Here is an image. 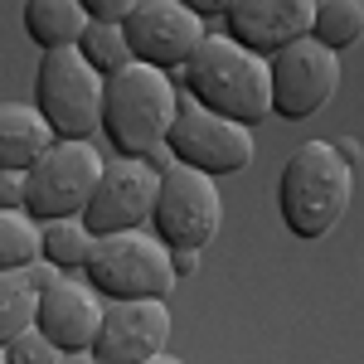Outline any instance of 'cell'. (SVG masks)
<instances>
[{"instance_id": "cell-9", "label": "cell", "mask_w": 364, "mask_h": 364, "mask_svg": "<svg viewBox=\"0 0 364 364\" xmlns=\"http://www.w3.org/2000/svg\"><path fill=\"white\" fill-rule=\"evenodd\" d=\"M122 29H127V44H132V63L161 68L170 78L204 44V20L185 0H136V10L127 15Z\"/></svg>"}, {"instance_id": "cell-4", "label": "cell", "mask_w": 364, "mask_h": 364, "mask_svg": "<svg viewBox=\"0 0 364 364\" xmlns=\"http://www.w3.org/2000/svg\"><path fill=\"white\" fill-rule=\"evenodd\" d=\"M83 277L102 301H166L175 291V282H180L175 262H170V248L151 228L97 238Z\"/></svg>"}, {"instance_id": "cell-13", "label": "cell", "mask_w": 364, "mask_h": 364, "mask_svg": "<svg viewBox=\"0 0 364 364\" xmlns=\"http://www.w3.org/2000/svg\"><path fill=\"white\" fill-rule=\"evenodd\" d=\"M166 340H170L166 301H107L87 355L97 364H146L156 355H166Z\"/></svg>"}, {"instance_id": "cell-23", "label": "cell", "mask_w": 364, "mask_h": 364, "mask_svg": "<svg viewBox=\"0 0 364 364\" xmlns=\"http://www.w3.org/2000/svg\"><path fill=\"white\" fill-rule=\"evenodd\" d=\"M92 25H127V15L136 10V0H83Z\"/></svg>"}, {"instance_id": "cell-29", "label": "cell", "mask_w": 364, "mask_h": 364, "mask_svg": "<svg viewBox=\"0 0 364 364\" xmlns=\"http://www.w3.org/2000/svg\"><path fill=\"white\" fill-rule=\"evenodd\" d=\"M0 364H10V360H5V350H0Z\"/></svg>"}, {"instance_id": "cell-26", "label": "cell", "mask_w": 364, "mask_h": 364, "mask_svg": "<svg viewBox=\"0 0 364 364\" xmlns=\"http://www.w3.org/2000/svg\"><path fill=\"white\" fill-rule=\"evenodd\" d=\"M185 5L195 10L199 20H204V15H224V10H228V0H185Z\"/></svg>"}, {"instance_id": "cell-14", "label": "cell", "mask_w": 364, "mask_h": 364, "mask_svg": "<svg viewBox=\"0 0 364 364\" xmlns=\"http://www.w3.org/2000/svg\"><path fill=\"white\" fill-rule=\"evenodd\" d=\"M34 326L54 340L63 355H87L92 340H97V326H102V296L78 277H54L39 287V316Z\"/></svg>"}, {"instance_id": "cell-20", "label": "cell", "mask_w": 364, "mask_h": 364, "mask_svg": "<svg viewBox=\"0 0 364 364\" xmlns=\"http://www.w3.org/2000/svg\"><path fill=\"white\" fill-rule=\"evenodd\" d=\"M39 262V224L25 209H0V272H20Z\"/></svg>"}, {"instance_id": "cell-6", "label": "cell", "mask_w": 364, "mask_h": 364, "mask_svg": "<svg viewBox=\"0 0 364 364\" xmlns=\"http://www.w3.org/2000/svg\"><path fill=\"white\" fill-rule=\"evenodd\" d=\"M102 166L107 161L92 141H54L25 175V214L39 228L58 219H83L102 180Z\"/></svg>"}, {"instance_id": "cell-7", "label": "cell", "mask_w": 364, "mask_h": 364, "mask_svg": "<svg viewBox=\"0 0 364 364\" xmlns=\"http://www.w3.org/2000/svg\"><path fill=\"white\" fill-rule=\"evenodd\" d=\"M166 151L175 166L224 180V175H243L252 166L257 141H252V127H238L219 112H204L195 97L180 92V112H175V127L166 136Z\"/></svg>"}, {"instance_id": "cell-11", "label": "cell", "mask_w": 364, "mask_h": 364, "mask_svg": "<svg viewBox=\"0 0 364 364\" xmlns=\"http://www.w3.org/2000/svg\"><path fill=\"white\" fill-rule=\"evenodd\" d=\"M267 78H272V112L287 122L316 117L340 87V54L321 49L316 39H301L291 49L267 58Z\"/></svg>"}, {"instance_id": "cell-28", "label": "cell", "mask_w": 364, "mask_h": 364, "mask_svg": "<svg viewBox=\"0 0 364 364\" xmlns=\"http://www.w3.org/2000/svg\"><path fill=\"white\" fill-rule=\"evenodd\" d=\"M146 364H185V360H175V355H156V360H146Z\"/></svg>"}, {"instance_id": "cell-17", "label": "cell", "mask_w": 364, "mask_h": 364, "mask_svg": "<svg viewBox=\"0 0 364 364\" xmlns=\"http://www.w3.org/2000/svg\"><path fill=\"white\" fill-rule=\"evenodd\" d=\"M25 34L44 49V54L78 49L83 34H87L83 0H29L25 5Z\"/></svg>"}, {"instance_id": "cell-19", "label": "cell", "mask_w": 364, "mask_h": 364, "mask_svg": "<svg viewBox=\"0 0 364 364\" xmlns=\"http://www.w3.org/2000/svg\"><path fill=\"white\" fill-rule=\"evenodd\" d=\"M311 39L331 54H345L364 39V0H316Z\"/></svg>"}, {"instance_id": "cell-27", "label": "cell", "mask_w": 364, "mask_h": 364, "mask_svg": "<svg viewBox=\"0 0 364 364\" xmlns=\"http://www.w3.org/2000/svg\"><path fill=\"white\" fill-rule=\"evenodd\" d=\"M63 364H97L92 355H63Z\"/></svg>"}, {"instance_id": "cell-3", "label": "cell", "mask_w": 364, "mask_h": 364, "mask_svg": "<svg viewBox=\"0 0 364 364\" xmlns=\"http://www.w3.org/2000/svg\"><path fill=\"white\" fill-rule=\"evenodd\" d=\"M355 199V170L331 141H301L277 175V214L296 238H326Z\"/></svg>"}, {"instance_id": "cell-5", "label": "cell", "mask_w": 364, "mask_h": 364, "mask_svg": "<svg viewBox=\"0 0 364 364\" xmlns=\"http://www.w3.org/2000/svg\"><path fill=\"white\" fill-rule=\"evenodd\" d=\"M102 97H107V78L78 49L39 54L34 107L58 141H92V132H102Z\"/></svg>"}, {"instance_id": "cell-21", "label": "cell", "mask_w": 364, "mask_h": 364, "mask_svg": "<svg viewBox=\"0 0 364 364\" xmlns=\"http://www.w3.org/2000/svg\"><path fill=\"white\" fill-rule=\"evenodd\" d=\"M78 54H83L102 78H112V73H122V68L132 63L127 29L122 25H92V20H87V34H83V44H78Z\"/></svg>"}, {"instance_id": "cell-24", "label": "cell", "mask_w": 364, "mask_h": 364, "mask_svg": "<svg viewBox=\"0 0 364 364\" xmlns=\"http://www.w3.org/2000/svg\"><path fill=\"white\" fill-rule=\"evenodd\" d=\"M0 209H25V175L0 170Z\"/></svg>"}, {"instance_id": "cell-1", "label": "cell", "mask_w": 364, "mask_h": 364, "mask_svg": "<svg viewBox=\"0 0 364 364\" xmlns=\"http://www.w3.org/2000/svg\"><path fill=\"white\" fill-rule=\"evenodd\" d=\"M180 112V83L146 68V63H127L122 73L107 78V97H102V132L112 141L117 156L127 161H146V166L166 170L175 166L166 151V136Z\"/></svg>"}, {"instance_id": "cell-25", "label": "cell", "mask_w": 364, "mask_h": 364, "mask_svg": "<svg viewBox=\"0 0 364 364\" xmlns=\"http://www.w3.org/2000/svg\"><path fill=\"white\" fill-rule=\"evenodd\" d=\"M170 262H175V277H190L199 267V252H170Z\"/></svg>"}, {"instance_id": "cell-10", "label": "cell", "mask_w": 364, "mask_h": 364, "mask_svg": "<svg viewBox=\"0 0 364 364\" xmlns=\"http://www.w3.org/2000/svg\"><path fill=\"white\" fill-rule=\"evenodd\" d=\"M156 190H161V170L146 161H127L117 156L102 166V180L92 190V204L83 209V224L92 238L107 233H132V228H151V209H156Z\"/></svg>"}, {"instance_id": "cell-8", "label": "cell", "mask_w": 364, "mask_h": 364, "mask_svg": "<svg viewBox=\"0 0 364 364\" xmlns=\"http://www.w3.org/2000/svg\"><path fill=\"white\" fill-rule=\"evenodd\" d=\"M224 224V199H219V180L199 175L185 166L161 170V190H156V209H151V233L166 243L170 252H204L209 238Z\"/></svg>"}, {"instance_id": "cell-18", "label": "cell", "mask_w": 364, "mask_h": 364, "mask_svg": "<svg viewBox=\"0 0 364 364\" xmlns=\"http://www.w3.org/2000/svg\"><path fill=\"white\" fill-rule=\"evenodd\" d=\"M92 233H87L83 219H58V224H44L39 228V257L63 272V277H78L87 267V257H92Z\"/></svg>"}, {"instance_id": "cell-16", "label": "cell", "mask_w": 364, "mask_h": 364, "mask_svg": "<svg viewBox=\"0 0 364 364\" xmlns=\"http://www.w3.org/2000/svg\"><path fill=\"white\" fill-rule=\"evenodd\" d=\"M54 277V267L39 257L20 272H0V350L15 336L34 331V316H39V287Z\"/></svg>"}, {"instance_id": "cell-22", "label": "cell", "mask_w": 364, "mask_h": 364, "mask_svg": "<svg viewBox=\"0 0 364 364\" xmlns=\"http://www.w3.org/2000/svg\"><path fill=\"white\" fill-rule=\"evenodd\" d=\"M5 360L10 364H63V350L34 326V331H25V336H15L5 345Z\"/></svg>"}, {"instance_id": "cell-2", "label": "cell", "mask_w": 364, "mask_h": 364, "mask_svg": "<svg viewBox=\"0 0 364 364\" xmlns=\"http://www.w3.org/2000/svg\"><path fill=\"white\" fill-rule=\"evenodd\" d=\"M175 83H185V97H195L204 112H219L238 127H252L272 112L267 58L238 49L228 34H204V44L175 73Z\"/></svg>"}, {"instance_id": "cell-12", "label": "cell", "mask_w": 364, "mask_h": 364, "mask_svg": "<svg viewBox=\"0 0 364 364\" xmlns=\"http://www.w3.org/2000/svg\"><path fill=\"white\" fill-rule=\"evenodd\" d=\"M316 0H228L224 34L257 58H272L291 44L311 39Z\"/></svg>"}, {"instance_id": "cell-15", "label": "cell", "mask_w": 364, "mask_h": 364, "mask_svg": "<svg viewBox=\"0 0 364 364\" xmlns=\"http://www.w3.org/2000/svg\"><path fill=\"white\" fill-rule=\"evenodd\" d=\"M49 122L39 117L34 102H0V170L29 175V166L54 146Z\"/></svg>"}]
</instances>
